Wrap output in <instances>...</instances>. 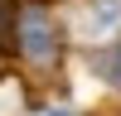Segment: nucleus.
Masks as SVG:
<instances>
[{"label": "nucleus", "instance_id": "obj_1", "mask_svg": "<svg viewBox=\"0 0 121 116\" xmlns=\"http://www.w3.org/2000/svg\"><path fill=\"white\" fill-rule=\"evenodd\" d=\"M15 44H19V58H24L29 68H39V73L58 68V58H63V44H58V24H53V15H48L39 0H29V5L19 10Z\"/></svg>", "mask_w": 121, "mask_h": 116}, {"label": "nucleus", "instance_id": "obj_2", "mask_svg": "<svg viewBox=\"0 0 121 116\" xmlns=\"http://www.w3.org/2000/svg\"><path fill=\"white\" fill-rule=\"evenodd\" d=\"M73 24L82 44H107L121 34V0H87V5H78Z\"/></svg>", "mask_w": 121, "mask_h": 116}, {"label": "nucleus", "instance_id": "obj_3", "mask_svg": "<svg viewBox=\"0 0 121 116\" xmlns=\"http://www.w3.org/2000/svg\"><path fill=\"white\" fill-rule=\"evenodd\" d=\"M15 29H19L15 5H10V0H0V44H15Z\"/></svg>", "mask_w": 121, "mask_h": 116}, {"label": "nucleus", "instance_id": "obj_4", "mask_svg": "<svg viewBox=\"0 0 121 116\" xmlns=\"http://www.w3.org/2000/svg\"><path fill=\"white\" fill-rule=\"evenodd\" d=\"M112 77H116V87H121V53H116V63H112Z\"/></svg>", "mask_w": 121, "mask_h": 116}, {"label": "nucleus", "instance_id": "obj_5", "mask_svg": "<svg viewBox=\"0 0 121 116\" xmlns=\"http://www.w3.org/2000/svg\"><path fill=\"white\" fill-rule=\"evenodd\" d=\"M5 73H10V58H5V53H0V77H5Z\"/></svg>", "mask_w": 121, "mask_h": 116}, {"label": "nucleus", "instance_id": "obj_6", "mask_svg": "<svg viewBox=\"0 0 121 116\" xmlns=\"http://www.w3.org/2000/svg\"><path fill=\"white\" fill-rule=\"evenodd\" d=\"M44 116H63V111H44Z\"/></svg>", "mask_w": 121, "mask_h": 116}]
</instances>
